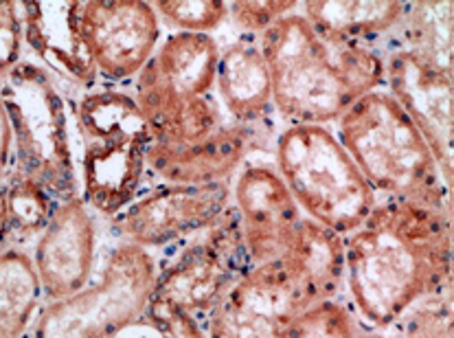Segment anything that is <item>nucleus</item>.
<instances>
[{"label":"nucleus","instance_id":"obj_20","mask_svg":"<svg viewBox=\"0 0 454 338\" xmlns=\"http://www.w3.org/2000/svg\"><path fill=\"white\" fill-rule=\"evenodd\" d=\"M409 3H303V16L330 43L367 44L369 38L402 27Z\"/></svg>","mask_w":454,"mask_h":338},{"label":"nucleus","instance_id":"obj_4","mask_svg":"<svg viewBox=\"0 0 454 338\" xmlns=\"http://www.w3.org/2000/svg\"><path fill=\"white\" fill-rule=\"evenodd\" d=\"M220 49L208 34H174L141 68L137 104L154 143L184 147L224 126L208 97Z\"/></svg>","mask_w":454,"mask_h":338},{"label":"nucleus","instance_id":"obj_16","mask_svg":"<svg viewBox=\"0 0 454 338\" xmlns=\"http://www.w3.org/2000/svg\"><path fill=\"white\" fill-rule=\"evenodd\" d=\"M95 257V224L82 198L55 207L35 247V272L51 301L86 288Z\"/></svg>","mask_w":454,"mask_h":338},{"label":"nucleus","instance_id":"obj_9","mask_svg":"<svg viewBox=\"0 0 454 338\" xmlns=\"http://www.w3.org/2000/svg\"><path fill=\"white\" fill-rule=\"evenodd\" d=\"M156 277L152 255L125 242L110 253L95 286L46 305L31 338H114L147 312Z\"/></svg>","mask_w":454,"mask_h":338},{"label":"nucleus","instance_id":"obj_1","mask_svg":"<svg viewBox=\"0 0 454 338\" xmlns=\"http://www.w3.org/2000/svg\"><path fill=\"white\" fill-rule=\"evenodd\" d=\"M345 275L360 317L393 326L450 279V213L387 198L345 238Z\"/></svg>","mask_w":454,"mask_h":338},{"label":"nucleus","instance_id":"obj_19","mask_svg":"<svg viewBox=\"0 0 454 338\" xmlns=\"http://www.w3.org/2000/svg\"><path fill=\"white\" fill-rule=\"evenodd\" d=\"M215 82L233 122H266L272 110V82L259 44L238 40L220 51Z\"/></svg>","mask_w":454,"mask_h":338},{"label":"nucleus","instance_id":"obj_5","mask_svg":"<svg viewBox=\"0 0 454 338\" xmlns=\"http://www.w3.org/2000/svg\"><path fill=\"white\" fill-rule=\"evenodd\" d=\"M208 312V338H358L349 310L308 303L281 259L250 268Z\"/></svg>","mask_w":454,"mask_h":338},{"label":"nucleus","instance_id":"obj_29","mask_svg":"<svg viewBox=\"0 0 454 338\" xmlns=\"http://www.w3.org/2000/svg\"><path fill=\"white\" fill-rule=\"evenodd\" d=\"M9 238V217H7V192L0 189V248Z\"/></svg>","mask_w":454,"mask_h":338},{"label":"nucleus","instance_id":"obj_17","mask_svg":"<svg viewBox=\"0 0 454 338\" xmlns=\"http://www.w3.org/2000/svg\"><path fill=\"white\" fill-rule=\"evenodd\" d=\"M22 29L31 49L58 75L90 86L97 80L95 58L83 27V3H20Z\"/></svg>","mask_w":454,"mask_h":338},{"label":"nucleus","instance_id":"obj_14","mask_svg":"<svg viewBox=\"0 0 454 338\" xmlns=\"http://www.w3.org/2000/svg\"><path fill=\"white\" fill-rule=\"evenodd\" d=\"M235 200L250 266L286 257L303 216L277 168L266 163L244 168L235 185Z\"/></svg>","mask_w":454,"mask_h":338},{"label":"nucleus","instance_id":"obj_2","mask_svg":"<svg viewBox=\"0 0 454 338\" xmlns=\"http://www.w3.org/2000/svg\"><path fill=\"white\" fill-rule=\"evenodd\" d=\"M272 82V108L290 126H327L384 84V58L369 44L330 43L303 13L279 18L259 35Z\"/></svg>","mask_w":454,"mask_h":338},{"label":"nucleus","instance_id":"obj_8","mask_svg":"<svg viewBox=\"0 0 454 338\" xmlns=\"http://www.w3.org/2000/svg\"><path fill=\"white\" fill-rule=\"evenodd\" d=\"M0 101L12 126L20 176L38 183L55 205L80 198L67 108L49 73L18 64L0 82Z\"/></svg>","mask_w":454,"mask_h":338},{"label":"nucleus","instance_id":"obj_11","mask_svg":"<svg viewBox=\"0 0 454 338\" xmlns=\"http://www.w3.org/2000/svg\"><path fill=\"white\" fill-rule=\"evenodd\" d=\"M226 183L167 185L134 202L114 220V229L128 244L163 247L196 231L211 229L229 211Z\"/></svg>","mask_w":454,"mask_h":338},{"label":"nucleus","instance_id":"obj_10","mask_svg":"<svg viewBox=\"0 0 454 338\" xmlns=\"http://www.w3.org/2000/svg\"><path fill=\"white\" fill-rule=\"evenodd\" d=\"M239 213L233 207L192 244L169 268L156 277L154 303L174 305L184 312H208L250 271Z\"/></svg>","mask_w":454,"mask_h":338},{"label":"nucleus","instance_id":"obj_3","mask_svg":"<svg viewBox=\"0 0 454 338\" xmlns=\"http://www.w3.org/2000/svg\"><path fill=\"white\" fill-rule=\"evenodd\" d=\"M336 123V138L373 192L450 213V189L433 152L391 92H367Z\"/></svg>","mask_w":454,"mask_h":338},{"label":"nucleus","instance_id":"obj_27","mask_svg":"<svg viewBox=\"0 0 454 338\" xmlns=\"http://www.w3.org/2000/svg\"><path fill=\"white\" fill-rule=\"evenodd\" d=\"M147 318L154 323V327L163 338H208L202 334L192 314L180 308H174V305L150 301Z\"/></svg>","mask_w":454,"mask_h":338},{"label":"nucleus","instance_id":"obj_24","mask_svg":"<svg viewBox=\"0 0 454 338\" xmlns=\"http://www.w3.org/2000/svg\"><path fill=\"white\" fill-rule=\"evenodd\" d=\"M154 9L180 34H208L229 18V3L222 0H159Z\"/></svg>","mask_w":454,"mask_h":338},{"label":"nucleus","instance_id":"obj_13","mask_svg":"<svg viewBox=\"0 0 454 338\" xmlns=\"http://www.w3.org/2000/svg\"><path fill=\"white\" fill-rule=\"evenodd\" d=\"M83 27L97 71L114 82L138 75L160 38L159 13L143 0L83 3Z\"/></svg>","mask_w":454,"mask_h":338},{"label":"nucleus","instance_id":"obj_26","mask_svg":"<svg viewBox=\"0 0 454 338\" xmlns=\"http://www.w3.org/2000/svg\"><path fill=\"white\" fill-rule=\"evenodd\" d=\"M22 40H25V29H22L20 3L0 0V82L20 64Z\"/></svg>","mask_w":454,"mask_h":338},{"label":"nucleus","instance_id":"obj_21","mask_svg":"<svg viewBox=\"0 0 454 338\" xmlns=\"http://www.w3.org/2000/svg\"><path fill=\"white\" fill-rule=\"evenodd\" d=\"M40 295L34 259L20 248L0 253V338H22Z\"/></svg>","mask_w":454,"mask_h":338},{"label":"nucleus","instance_id":"obj_28","mask_svg":"<svg viewBox=\"0 0 454 338\" xmlns=\"http://www.w3.org/2000/svg\"><path fill=\"white\" fill-rule=\"evenodd\" d=\"M13 147V137H12V126H9L7 113H4V106L0 101V178L4 176V169L9 165V154H12Z\"/></svg>","mask_w":454,"mask_h":338},{"label":"nucleus","instance_id":"obj_6","mask_svg":"<svg viewBox=\"0 0 454 338\" xmlns=\"http://www.w3.org/2000/svg\"><path fill=\"white\" fill-rule=\"evenodd\" d=\"M277 171L309 220L349 235L373 211L375 192L325 126H288L275 143Z\"/></svg>","mask_w":454,"mask_h":338},{"label":"nucleus","instance_id":"obj_22","mask_svg":"<svg viewBox=\"0 0 454 338\" xmlns=\"http://www.w3.org/2000/svg\"><path fill=\"white\" fill-rule=\"evenodd\" d=\"M402 35L421 62L452 75V3H409Z\"/></svg>","mask_w":454,"mask_h":338},{"label":"nucleus","instance_id":"obj_25","mask_svg":"<svg viewBox=\"0 0 454 338\" xmlns=\"http://www.w3.org/2000/svg\"><path fill=\"white\" fill-rule=\"evenodd\" d=\"M296 0H270V3H231L229 18L239 29L259 34L270 29L279 18L288 16L296 9Z\"/></svg>","mask_w":454,"mask_h":338},{"label":"nucleus","instance_id":"obj_23","mask_svg":"<svg viewBox=\"0 0 454 338\" xmlns=\"http://www.w3.org/2000/svg\"><path fill=\"white\" fill-rule=\"evenodd\" d=\"M55 202L34 180L18 176L7 189L9 235L18 240L34 238L49 224L55 211Z\"/></svg>","mask_w":454,"mask_h":338},{"label":"nucleus","instance_id":"obj_15","mask_svg":"<svg viewBox=\"0 0 454 338\" xmlns=\"http://www.w3.org/2000/svg\"><path fill=\"white\" fill-rule=\"evenodd\" d=\"M272 141L270 122L224 123L200 141L184 147L152 143L147 165L171 185L224 183L248 154L266 150Z\"/></svg>","mask_w":454,"mask_h":338},{"label":"nucleus","instance_id":"obj_18","mask_svg":"<svg viewBox=\"0 0 454 338\" xmlns=\"http://www.w3.org/2000/svg\"><path fill=\"white\" fill-rule=\"evenodd\" d=\"M281 262L292 286L308 303L330 301L345 277V238L303 217L294 244Z\"/></svg>","mask_w":454,"mask_h":338},{"label":"nucleus","instance_id":"obj_7","mask_svg":"<svg viewBox=\"0 0 454 338\" xmlns=\"http://www.w3.org/2000/svg\"><path fill=\"white\" fill-rule=\"evenodd\" d=\"M83 138V198L104 216H117L137 193L154 143L137 99L97 90L77 106Z\"/></svg>","mask_w":454,"mask_h":338},{"label":"nucleus","instance_id":"obj_12","mask_svg":"<svg viewBox=\"0 0 454 338\" xmlns=\"http://www.w3.org/2000/svg\"><path fill=\"white\" fill-rule=\"evenodd\" d=\"M384 82L424 137L446 187L452 189V75L428 67L411 51L397 49L384 59Z\"/></svg>","mask_w":454,"mask_h":338}]
</instances>
